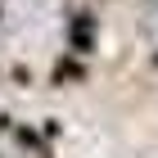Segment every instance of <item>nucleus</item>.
<instances>
[{
	"label": "nucleus",
	"mask_w": 158,
	"mask_h": 158,
	"mask_svg": "<svg viewBox=\"0 0 158 158\" xmlns=\"http://www.w3.org/2000/svg\"><path fill=\"white\" fill-rule=\"evenodd\" d=\"M99 41V18L90 9H73L68 14V54L73 59H90Z\"/></svg>",
	"instance_id": "nucleus-1"
}]
</instances>
